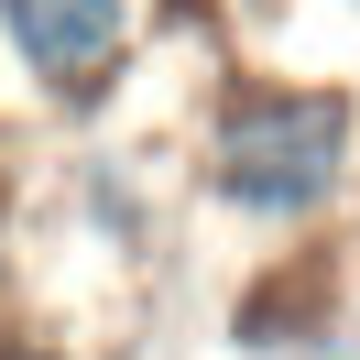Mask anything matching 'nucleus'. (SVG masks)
I'll return each instance as SVG.
<instances>
[{
  "label": "nucleus",
  "instance_id": "1",
  "mask_svg": "<svg viewBox=\"0 0 360 360\" xmlns=\"http://www.w3.org/2000/svg\"><path fill=\"white\" fill-rule=\"evenodd\" d=\"M207 186L251 229H306L349 186V98L316 77H240L207 120Z\"/></svg>",
  "mask_w": 360,
  "mask_h": 360
},
{
  "label": "nucleus",
  "instance_id": "2",
  "mask_svg": "<svg viewBox=\"0 0 360 360\" xmlns=\"http://www.w3.org/2000/svg\"><path fill=\"white\" fill-rule=\"evenodd\" d=\"M0 33L44 88L88 98L110 88V66L131 55V0H0Z\"/></svg>",
  "mask_w": 360,
  "mask_h": 360
},
{
  "label": "nucleus",
  "instance_id": "3",
  "mask_svg": "<svg viewBox=\"0 0 360 360\" xmlns=\"http://www.w3.org/2000/svg\"><path fill=\"white\" fill-rule=\"evenodd\" d=\"M0 360H55V349H33V338H0Z\"/></svg>",
  "mask_w": 360,
  "mask_h": 360
},
{
  "label": "nucleus",
  "instance_id": "4",
  "mask_svg": "<svg viewBox=\"0 0 360 360\" xmlns=\"http://www.w3.org/2000/svg\"><path fill=\"white\" fill-rule=\"evenodd\" d=\"M349 11H360V0H349Z\"/></svg>",
  "mask_w": 360,
  "mask_h": 360
}]
</instances>
